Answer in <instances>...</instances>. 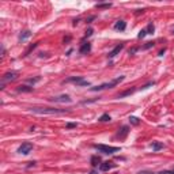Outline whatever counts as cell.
I'll list each match as a JSON object with an SVG mask.
<instances>
[{
    "label": "cell",
    "instance_id": "1",
    "mask_svg": "<svg viewBox=\"0 0 174 174\" xmlns=\"http://www.w3.org/2000/svg\"><path fill=\"white\" fill-rule=\"evenodd\" d=\"M30 112L37 114H61L69 112L68 109H56V107H31Z\"/></svg>",
    "mask_w": 174,
    "mask_h": 174
},
{
    "label": "cell",
    "instance_id": "2",
    "mask_svg": "<svg viewBox=\"0 0 174 174\" xmlns=\"http://www.w3.org/2000/svg\"><path fill=\"white\" fill-rule=\"evenodd\" d=\"M124 80V76H118V78H116L114 80L109 82V83H102V84H100V86H95V87H91L90 90L91 91H101V90H105V88H112V87L117 86L120 82Z\"/></svg>",
    "mask_w": 174,
    "mask_h": 174
},
{
    "label": "cell",
    "instance_id": "3",
    "mask_svg": "<svg viewBox=\"0 0 174 174\" xmlns=\"http://www.w3.org/2000/svg\"><path fill=\"white\" fill-rule=\"evenodd\" d=\"M94 148L98 150L102 154L106 155H113L120 151V147H113V146H105V144H94Z\"/></svg>",
    "mask_w": 174,
    "mask_h": 174
},
{
    "label": "cell",
    "instance_id": "4",
    "mask_svg": "<svg viewBox=\"0 0 174 174\" xmlns=\"http://www.w3.org/2000/svg\"><path fill=\"white\" fill-rule=\"evenodd\" d=\"M18 72L16 71H11V72H6V74L3 75V78H1V88H4V84H6L7 82H14L18 79Z\"/></svg>",
    "mask_w": 174,
    "mask_h": 174
},
{
    "label": "cell",
    "instance_id": "5",
    "mask_svg": "<svg viewBox=\"0 0 174 174\" xmlns=\"http://www.w3.org/2000/svg\"><path fill=\"white\" fill-rule=\"evenodd\" d=\"M65 83H75L78 86H90L88 80H84L82 76H71L68 79H65Z\"/></svg>",
    "mask_w": 174,
    "mask_h": 174
},
{
    "label": "cell",
    "instance_id": "6",
    "mask_svg": "<svg viewBox=\"0 0 174 174\" xmlns=\"http://www.w3.org/2000/svg\"><path fill=\"white\" fill-rule=\"evenodd\" d=\"M31 150H33V144L29 143V142H26V143H22V146H19L18 152L22 154V155H27V154L31 152Z\"/></svg>",
    "mask_w": 174,
    "mask_h": 174
},
{
    "label": "cell",
    "instance_id": "7",
    "mask_svg": "<svg viewBox=\"0 0 174 174\" xmlns=\"http://www.w3.org/2000/svg\"><path fill=\"white\" fill-rule=\"evenodd\" d=\"M50 102H57V103H69L71 102V98H69V95H65V94H63V95H59V97H53V98H49Z\"/></svg>",
    "mask_w": 174,
    "mask_h": 174
},
{
    "label": "cell",
    "instance_id": "8",
    "mask_svg": "<svg viewBox=\"0 0 174 174\" xmlns=\"http://www.w3.org/2000/svg\"><path fill=\"white\" fill-rule=\"evenodd\" d=\"M117 167V165L114 163V162H103V163H101L100 165V170H102V171H107V170H110V169H114Z\"/></svg>",
    "mask_w": 174,
    "mask_h": 174
},
{
    "label": "cell",
    "instance_id": "9",
    "mask_svg": "<svg viewBox=\"0 0 174 174\" xmlns=\"http://www.w3.org/2000/svg\"><path fill=\"white\" fill-rule=\"evenodd\" d=\"M90 50H91V44H90V42L82 44V46L79 48V52H80L82 55H87Z\"/></svg>",
    "mask_w": 174,
    "mask_h": 174
},
{
    "label": "cell",
    "instance_id": "10",
    "mask_svg": "<svg viewBox=\"0 0 174 174\" xmlns=\"http://www.w3.org/2000/svg\"><path fill=\"white\" fill-rule=\"evenodd\" d=\"M123 49H124V44H118L117 46H116V48H114V49H113L112 52L109 53V57H114V56H117V55H118V53H120V52H121Z\"/></svg>",
    "mask_w": 174,
    "mask_h": 174
},
{
    "label": "cell",
    "instance_id": "11",
    "mask_svg": "<svg viewBox=\"0 0 174 174\" xmlns=\"http://www.w3.org/2000/svg\"><path fill=\"white\" fill-rule=\"evenodd\" d=\"M125 27H127V23H125L124 20H117L116 23H114V30H120V31H124Z\"/></svg>",
    "mask_w": 174,
    "mask_h": 174
},
{
    "label": "cell",
    "instance_id": "12",
    "mask_svg": "<svg viewBox=\"0 0 174 174\" xmlns=\"http://www.w3.org/2000/svg\"><path fill=\"white\" fill-rule=\"evenodd\" d=\"M16 91L18 93H31L33 91V87H30V86H18L16 87Z\"/></svg>",
    "mask_w": 174,
    "mask_h": 174
},
{
    "label": "cell",
    "instance_id": "13",
    "mask_svg": "<svg viewBox=\"0 0 174 174\" xmlns=\"http://www.w3.org/2000/svg\"><path fill=\"white\" fill-rule=\"evenodd\" d=\"M128 133H129V128H128V127H123V128H121V130L118 132L117 137H120V139H124Z\"/></svg>",
    "mask_w": 174,
    "mask_h": 174
},
{
    "label": "cell",
    "instance_id": "14",
    "mask_svg": "<svg viewBox=\"0 0 174 174\" xmlns=\"http://www.w3.org/2000/svg\"><path fill=\"white\" fill-rule=\"evenodd\" d=\"M151 147H152L154 151H159V150L163 148V143H161V142H152Z\"/></svg>",
    "mask_w": 174,
    "mask_h": 174
},
{
    "label": "cell",
    "instance_id": "15",
    "mask_svg": "<svg viewBox=\"0 0 174 174\" xmlns=\"http://www.w3.org/2000/svg\"><path fill=\"white\" fill-rule=\"evenodd\" d=\"M136 91V88H129V90H125V91H123V93L118 95V98H124V97H127V95H130V94H133Z\"/></svg>",
    "mask_w": 174,
    "mask_h": 174
},
{
    "label": "cell",
    "instance_id": "16",
    "mask_svg": "<svg viewBox=\"0 0 174 174\" xmlns=\"http://www.w3.org/2000/svg\"><path fill=\"white\" fill-rule=\"evenodd\" d=\"M31 36V31L30 30H26V31H23L20 36H19V41H25V40H27V38L30 37Z\"/></svg>",
    "mask_w": 174,
    "mask_h": 174
},
{
    "label": "cell",
    "instance_id": "17",
    "mask_svg": "<svg viewBox=\"0 0 174 174\" xmlns=\"http://www.w3.org/2000/svg\"><path fill=\"white\" fill-rule=\"evenodd\" d=\"M91 165H93V166H98V165H101V158L100 156H97V155L91 156Z\"/></svg>",
    "mask_w": 174,
    "mask_h": 174
},
{
    "label": "cell",
    "instance_id": "18",
    "mask_svg": "<svg viewBox=\"0 0 174 174\" xmlns=\"http://www.w3.org/2000/svg\"><path fill=\"white\" fill-rule=\"evenodd\" d=\"M110 120H112V118H110V116H109V114H102V116H101L100 118H98V121H100V123H107V121H110Z\"/></svg>",
    "mask_w": 174,
    "mask_h": 174
},
{
    "label": "cell",
    "instance_id": "19",
    "mask_svg": "<svg viewBox=\"0 0 174 174\" xmlns=\"http://www.w3.org/2000/svg\"><path fill=\"white\" fill-rule=\"evenodd\" d=\"M146 30H147V34H154V31H155V27H154V25H152V22H150Z\"/></svg>",
    "mask_w": 174,
    "mask_h": 174
},
{
    "label": "cell",
    "instance_id": "20",
    "mask_svg": "<svg viewBox=\"0 0 174 174\" xmlns=\"http://www.w3.org/2000/svg\"><path fill=\"white\" fill-rule=\"evenodd\" d=\"M97 8H110L112 3H100V4H95Z\"/></svg>",
    "mask_w": 174,
    "mask_h": 174
},
{
    "label": "cell",
    "instance_id": "21",
    "mask_svg": "<svg viewBox=\"0 0 174 174\" xmlns=\"http://www.w3.org/2000/svg\"><path fill=\"white\" fill-rule=\"evenodd\" d=\"M40 80H41V76H37V78H30V79H27V82H29V83H31V84H36V83H38Z\"/></svg>",
    "mask_w": 174,
    "mask_h": 174
},
{
    "label": "cell",
    "instance_id": "22",
    "mask_svg": "<svg viewBox=\"0 0 174 174\" xmlns=\"http://www.w3.org/2000/svg\"><path fill=\"white\" fill-rule=\"evenodd\" d=\"M129 123L130 124H133V125H139L140 124V120L137 117H129Z\"/></svg>",
    "mask_w": 174,
    "mask_h": 174
},
{
    "label": "cell",
    "instance_id": "23",
    "mask_svg": "<svg viewBox=\"0 0 174 174\" xmlns=\"http://www.w3.org/2000/svg\"><path fill=\"white\" fill-rule=\"evenodd\" d=\"M146 36H147V30H146V29H143V30L139 31V34H137V38H139V40H142V38H144Z\"/></svg>",
    "mask_w": 174,
    "mask_h": 174
},
{
    "label": "cell",
    "instance_id": "24",
    "mask_svg": "<svg viewBox=\"0 0 174 174\" xmlns=\"http://www.w3.org/2000/svg\"><path fill=\"white\" fill-rule=\"evenodd\" d=\"M65 127H67L68 129H71V128H76V127H78V124H76V123H68Z\"/></svg>",
    "mask_w": 174,
    "mask_h": 174
},
{
    "label": "cell",
    "instance_id": "25",
    "mask_svg": "<svg viewBox=\"0 0 174 174\" xmlns=\"http://www.w3.org/2000/svg\"><path fill=\"white\" fill-rule=\"evenodd\" d=\"M158 174H174V170H162Z\"/></svg>",
    "mask_w": 174,
    "mask_h": 174
},
{
    "label": "cell",
    "instance_id": "26",
    "mask_svg": "<svg viewBox=\"0 0 174 174\" xmlns=\"http://www.w3.org/2000/svg\"><path fill=\"white\" fill-rule=\"evenodd\" d=\"M154 45H155L154 42H147L146 45H144V49H150V48H152Z\"/></svg>",
    "mask_w": 174,
    "mask_h": 174
},
{
    "label": "cell",
    "instance_id": "27",
    "mask_svg": "<svg viewBox=\"0 0 174 174\" xmlns=\"http://www.w3.org/2000/svg\"><path fill=\"white\" fill-rule=\"evenodd\" d=\"M154 86V82H150V83H147V84H144L143 87H142V90H146V88H148V87Z\"/></svg>",
    "mask_w": 174,
    "mask_h": 174
},
{
    "label": "cell",
    "instance_id": "28",
    "mask_svg": "<svg viewBox=\"0 0 174 174\" xmlns=\"http://www.w3.org/2000/svg\"><path fill=\"white\" fill-rule=\"evenodd\" d=\"M137 174H156L154 171H148V170H143V171H139Z\"/></svg>",
    "mask_w": 174,
    "mask_h": 174
},
{
    "label": "cell",
    "instance_id": "29",
    "mask_svg": "<svg viewBox=\"0 0 174 174\" xmlns=\"http://www.w3.org/2000/svg\"><path fill=\"white\" fill-rule=\"evenodd\" d=\"M91 34H93V29H88V30L86 31V37H90Z\"/></svg>",
    "mask_w": 174,
    "mask_h": 174
},
{
    "label": "cell",
    "instance_id": "30",
    "mask_svg": "<svg viewBox=\"0 0 174 174\" xmlns=\"http://www.w3.org/2000/svg\"><path fill=\"white\" fill-rule=\"evenodd\" d=\"M136 50H137V48H132V49L129 50V55H133V53H135Z\"/></svg>",
    "mask_w": 174,
    "mask_h": 174
},
{
    "label": "cell",
    "instance_id": "31",
    "mask_svg": "<svg viewBox=\"0 0 174 174\" xmlns=\"http://www.w3.org/2000/svg\"><path fill=\"white\" fill-rule=\"evenodd\" d=\"M143 13H144V10H137L135 14H136V15H139V14H143Z\"/></svg>",
    "mask_w": 174,
    "mask_h": 174
},
{
    "label": "cell",
    "instance_id": "32",
    "mask_svg": "<svg viewBox=\"0 0 174 174\" xmlns=\"http://www.w3.org/2000/svg\"><path fill=\"white\" fill-rule=\"evenodd\" d=\"M165 52H166V49H162L161 52H159V56H163V55H165Z\"/></svg>",
    "mask_w": 174,
    "mask_h": 174
},
{
    "label": "cell",
    "instance_id": "33",
    "mask_svg": "<svg viewBox=\"0 0 174 174\" xmlns=\"http://www.w3.org/2000/svg\"><path fill=\"white\" fill-rule=\"evenodd\" d=\"M94 19H95V16H90V18L87 19V22H88V23H90V22H91V20H94Z\"/></svg>",
    "mask_w": 174,
    "mask_h": 174
},
{
    "label": "cell",
    "instance_id": "34",
    "mask_svg": "<svg viewBox=\"0 0 174 174\" xmlns=\"http://www.w3.org/2000/svg\"><path fill=\"white\" fill-rule=\"evenodd\" d=\"M88 174H98V173H97L95 170H93V171H90V173H88Z\"/></svg>",
    "mask_w": 174,
    "mask_h": 174
},
{
    "label": "cell",
    "instance_id": "35",
    "mask_svg": "<svg viewBox=\"0 0 174 174\" xmlns=\"http://www.w3.org/2000/svg\"><path fill=\"white\" fill-rule=\"evenodd\" d=\"M173 34H174V31H173Z\"/></svg>",
    "mask_w": 174,
    "mask_h": 174
}]
</instances>
